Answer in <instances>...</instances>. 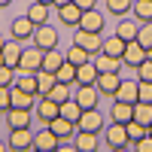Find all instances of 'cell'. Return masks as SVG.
Segmentation results:
<instances>
[{
    "instance_id": "obj_1",
    "label": "cell",
    "mask_w": 152,
    "mask_h": 152,
    "mask_svg": "<svg viewBox=\"0 0 152 152\" xmlns=\"http://www.w3.org/2000/svg\"><path fill=\"white\" fill-rule=\"evenodd\" d=\"M43 52H46V49H40L31 40V49H21V58H18L15 73H37V70H43Z\"/></svg>"
},
{
    "instance_id": "obj_2",
    "label": "cell",
    "mask_w": 152,
    "mask_h": 152,
    "mask_svg": "<svg viewBox=\"0 0 152 152\" xmlns=\"http://www.w3.org/2000/svg\"><path fill=\"white\" fill-rule=\"evenodd\" d=\"M73 43L82 46L85 52L97 55L100 49H104V40H100V34H91V31H82V28H73Z\"/></svg>"
},
{
    "instance_id": "obj_3",
    "label": "cell",
    "mask_w": 152,
    "mask_h": 152,
    "mask_svg": "<svg viewBox=\"0 0 152 152\" xmlns=\"http://www.w3.org/2000/svg\"><path fill=\"white\" fill-rule=\"evenodd\" d=\"M9 149H15V152H31V149H34V134H31V128H9Z\"/></svg>"
},
{
    "instance_id": "obj_4",
    "label": "cell",
    "mask_w": 152,
    "mask_h": 152,
    "mask_svg": "<svg viewBox=\"0 0 152 152\" xmlns=\"http://www.w3.org/2000/svg\"><path fill=\"white\" fill-rule=\"evenodd\" d=\"M104 128V116L97 113V107H91V110H82L79 113V122H76V131H100Z\"/></svg>"
},
{
    "instance_id": "obj_5",
    "label": "cell",
    "mask_w": 152,
    "mask_h": 152,
    "mask_svg": "<svg viewBox=\"0 0 152 152\" xmlns=\"http://www.w3.org/2000/svg\"><path fill=\"white\" fill-rule=\"evenodd\" d=\"M34 43L40 46V49H58V31L52 28V24H37V31H34Z\"/></svg>"
},
{
    "instance_id": "obj_6",
    "label": "cell",
    "mask_w": 152,
    "mask_h": 152,
    "mask_svg": "<svg viewBox=\"0 0 152 152\" xmlns=\"http://www.w3.org/2000/svg\"><path fill=\"white\" fill-rule=\"evenodd\" d=\"M58 113H61V104H55L52 97H40V100H37V107H34V119H40L43 125H49Z\"/></svg>"
},
{
    "instance_id": "obj_7",
    "label": "cell",
    "mask_w": 152,
    "mask_h": 152,
    "mask_svg": "<svg viewBox=\"0 0 152 152\" xmlns=\"http://www.w3.org/2000/svg\"><path fill=\"white\" fill-rule=\"evenodd\" d=\"M34 31H37V24L28 18V15H18V18H12V24H9V34L15 37V40H34Z\"/></svg>"
},
{
    "instance_id": "obj_8",
    "label": "cell",
    "mask_w": 152,
    "mask_h": 152,
    "mask_svg": "<svg viewBox=\"0 0 152 152\" xmlns=\"http://www.w3.org/2000/svg\"><path fill=\"white\" fill-rule=\"evenodd\" d=\"M73 100H76L82 110H91V107H97L100 91H97V85H79V88L73 91Z\"/></svg>"
},
{
    "instance_id": "obj_9",
    "label": "cell",
    "mask_w": 152,
    "mask_h": 152,
    "mask_svg": "<svg viewBox=\"0 0 152 152\" xmlns=\"http://www.w3.org/2000/svg\"><path fill=\"white\" fill-rule=\"evenodd\" d=\"M34 149L37 152H55L58 149V137H55V131L49 125H43V131L34 134Z\"/></svg>"
},
{
    "instance_id": "obj_10",
    "label": "cell",
    "mask_w": 152,
    "mask_h": 152,
    "mask_svg": "<svg viewBox=\"0 0 152 152\" xmlns=\"http://www.w3.org/2000/svg\"><path fill=\"white\" fill-rule=\"evenodd\" d=\"M143 61H146V49H143L140 43H137V40H131L128 46H125V55H122V64H125V67H134V70H137V67L143 64Z\"/></svg>"
},
{
    "instance_id": "obj_11",
    "label": "cell",
    "mask_w": 152,
    "mask_h": 152,
    "mask_svg": "<svg viewBox=\"0 0 152 152\" xmlns=\"http://www.w3.org/2000/svg\"><path fill=\"white\" fill-rule=\"evenodd\" d=\"M119 82H122V76H119V70H107V73H97V91L100 94H107V97H113L116 94V88H119Z\"/></svg>"
},
{
    "instance_id": "obj_12",
    "label": "cell",
    "mask_w": 152,
    "mask_h": 152,
    "mask_svg": "<svg viewBox=\"0 0 152 152\" xmlns=\"http://www.w3.org/2000/svg\"><path fill=\"white\" fill-rule=\"evenodd\" d=\"M125 143H128V128L122 122H113L107 128V149H125Z\"/></svg>"
},
{
    "instance_id": "obj_13",
    "label": "cell",
    "mask_w": 152,
    "mask_h": 152,
    "mask_svg": "<svg viewBox=\"0 0 152 152\" xmlns=\"http://www.w3.org/2000/svg\"><path fill=\"white\" fill-rule=\"evenodd\" d=\"M76 28H82V31H91V34H100V31H104V15L97 12V6H94V9H85Z\"/></svg>"
},
{
    "instance_id": "obj_14",
    "label": "cell",
    "mask_w": 152,
    "mask_h": 152,
    "mask_svg": "<svg viewBox=\"0 0 152 152\" xmlns=\"http://www.w3.org/2000/svg\"><path fill=\"white\" fill-rule=\"evenodd\" d=\"M55 12H58V18H61V24H67V28H76L79 24V18H82V9L73 3H64V6H55Z\"/></svg>"
},
{
    "instance_id": "obj_15",
    "label": "cell",
    "mask_w": 152,
    "mask_h": 152,
    "mask_svg": "<svg viewBox=\"0 0 152 152\" xmlns=\"http://www.w3.org/2000/svg\"><path fill=\"white\" fill-rule=\"evenodd\" d=\"M49 128L55 131L58 140H67V137H73V134H76V122H70L67 116H61V113H58V116L49 122Z\"/></svg>"
},
{
    "instance_id": "obj_16",
    "label": "cell",
    "mask_w": 152,
    "mask_h": 152,
    "mask_svg": "<svg viewBox=\"0 0 152 152\" xmlns=\"http://www.w3.org/2000/svg\"><path fill=\"white\" fill-rule=\"evenodd\" d=\"M31 110H21V107H9L6 110V125L9 128H31Z\"/></svg>"
},
{
    "instance_id": "obj_17",
    "label": "cell",
    "mask_w": 152,
    "mask_h": 152,
    "mask_svg": "<svg viewBox=\"0 0 152 152\" xmlns=\"http://www.w3.org/2000/svg\"><path fill=\"white\" fill-rule=\"evenodd\" d=\"M113 100H125V104H137V79H122Z\"/></svg>"
},
{
    "instance_id": "obj_18",
    "label": "cell",
    "mask_w": 152,
    "mask_h": 152,
    "mask_svg": "<svg viewBox=\"0 0 152 152\" xmlns=\"http://www.w3.org/2000/svg\"><path fill=\"white\" fill-rule=\"evenodd\" d=\"M73 143H76V152H97V149H100L94 131H79V134H73Z\"/></svg>"
},
{
    "instance_id": "obj_19",
    "label": "cell",
    "mask_w": 152,
    "mask_h": 152,
    "mask_svg": "<svg viewBox=\"0 0 152 152\" xmlns=\"http://www.w3.org/2000/svg\"><path fill=\"white\" fill-rule=\"evenodd\" d=\"M91 61H94L97 73H107V70H122V67H125V64H122V58H113V55H107V52L91 55Z\"/></svg>"
},
{
    "instance_id": "obj_20",
    "label": "cell",
    "mask_w": 152,
    "mask_h": 152,
    "mask_svg": "<svg viewBox=\"0 0 152 152\" xmlns=\"http://www.w3.org/2000/svg\"><path fill=\"white\" fill-rule=\"evenodd\" d=\"M137 31H140V21H137V18H122V21L116 24V37H122L125 43L137 40Z\"/></svg>"
},
{
    "instance_id": "obj_21",
    "label": "cell",
    "mask_w": 152,
    "mask_h": 152,
    "mask_svg": "<svg viewBox=\"0 0 152 152\" xmlns=\"http://www.w3.org/2000/svg\"><path fill=\"white\" fill-rule=\"evenodd\" d=\"M97 82V67L94 61H85V64L76 67V85H94Z\"/></svg>"
},
{
    "instance_id": "obj_22",
    "label": "cell",
    "mask_w": 152,
    "mask_h": 152,
    "mask_svg": "<svg viewBox=\"0 0 152 152\" xmlns=\"http://www.w3.org/2000/svg\"><path fill=\"white\" fill-rule=\"evenodd\" d=\"M110 119L113 122H122V125H128L134 119V104H125V100H116L110 110Z\"/></svg>"
},
{
    "instance_id": "obj_23",
    "label": "cell",
    "mask_w": 152,
    "mask_h": 152,
    "mask_svg": "<svg viewBox=\"0 0 152 152\" xmlns=\"http://www.w3.org/2000/svg\"><path fill=\"white\" fill-rule=\"evenodd\" d=\"M21 40H15V37H12V40H6V46L0 49V52H3V61L9 67H18V58H21Z\"/></svg>"
},
{
    "instance_id": "obj_24",
    "label": "cell",
    "mask_w": 152,
    "mask_h": 152,
    "mask_svg": "<svg viewBox=\"0 0 152 152\" xmlns=\"http://www.w3.org/2000/svg\"><path fill=\"white\" fill-rule=\"evenodd\" d=\"M61 64H64V52H61V49H46L43 52V70L55 73Z\"/></svg>"
},
{
    "instance_id": "obj_25",
    "label": "cell",
    "mask_w": 152,
    "mask_h": 152,
    "mask_svg": "<svg viewBox=\"0 0 152 152\" xmlns=\"http://www.w3.org/2000/svg\"><path fill=\"white\" fill-rule=\"evenodd\" d=\"M12 107L34 110V107H37V94H31V91H21V88H15V85H12Z\"/></svg>"
},
{
    "instance_id": "obj_26",
    "label": "cell",
    "mask_w": 152,
    "mask_h": 152,
    "mask_svg": "<svg viewBox=\"0 0 152 152\" xmlns=\"http://www.w3.org/2000/svg\"><path fill=\"white\" fill-rule=\"evenodd\" d=\"M49 9H52V6H46V3H40V0H34V3L28 6V18H31L34 24H46V21H49Z\"/></svg>"
},
{
    "instance_id": "obj_27",
    "label": "cell",
    "mask_w": 152,
    "mask_h": 152,
    "mask_svg": "<svg viewBox=\"0 0 152 152\" xmlns=\"http://www.w3.org/2000/svg\"><path fill=\"white\" fill-rule=\"evenodd\" d=\"M55 73H49V70H37V94L46 97L49 91H52V85H55Z\"/></svg>"
},
{
    "instance_id": "obj_28",
    "label": "cell",
    "mask_w": 152,
    "mask_h": 152,
    "mask_svg": "<svg viewBox=\"0 0 152 152\" xmlns=\"http://www.w3.org/2000/svg\"><path fill=\"white\" fill-rule=\"evenodd\" d=\"M125 46H128V43H125L122 37L113 34V37L104 40V49H100V52H107V55H113V58H122V55H125Z\"/></svg>"
},
{
    "instance_id": "obj_29",
    "label": "cell",
    "mask_w": 152,
    "mask_h": 152,
    "mask_svg": "<svg viewBox=\"0 0 152 152\" xmlns=\"http://www.w3.org/2000/svg\"><path fill=\"white\" fill-rule=\"evenodd\" d=\"M64 61H70V64L79 67V64H85V61H91V52H85L82 46H76V43H73L67 52H64Z\"/></svg>"
},
{
    "instance_id": "obj_30",
    "label": "cell",
    "mask_w": 152,
    "mask_h": 152,
    "mask_svg": "<svg viewBox=\"0 0 152 152\" xmlns=\"http://www.w3.org/2000/svg\"><path fill=\"white\" fill-rule=\"evenodd\" d=\"M15 88H21V91H31L37 94V73H15V82H12ZM40 97V94H37Z\"/></svg>"
},
{
    "instance_id": "obj_31",
    "label": "cell",
    "mask_w": 152,
    "mask_h": 152,
    "mask_svg": "<svg viewBox=\"0 0 152 152\" xmlns=\"http://www.w3.org/2000/svg\"><path fill=\"white\" fill-rule=\"evenodd\" d=\"M55 79H58V82H64V85H76V64L64 61V64L55 70Z\"/></svg>"
},
{
    "instance_id": "obj_32",
    "label": "cell",
    "mask_w": 152,
    "mask_h": 152,
    "mask_svg": "<svg viewBox=\"0 0 152 152\" xmlns=\"http://www.w3.org/2000/svg\"><path fill=\"white\" fill-rule=\"evenodd\" d=\"M131 12L137 21H152V0H134Z\"/></svg>"
},
{
    "instance_id": "obj_33",
    "label": "cell",
    "mask_w": 152,
    "mask_h": 152,
    "mask_svg": "<svg viewBox=\"0 0 152 152\" xmlns=\"http://www.w3.org/2000/svg\"><path fill=\"white\" fill-rule=\"evenodd\" d=\"M46 97H52L55 104H64V100H70V97H73V91H70V85H64V82H55V85H52V91H49Z\"/></svg>"
},
{
    "instance_id": "obj_34",
    "label": "cell",
    "mask_w": 152,
    "mask_h": 152,
    "mask_svg": "<svg viewBox=\"0 0 152 152\" xmlns=\"http://www.w3.org/2000/svg\"><path fill=\"white\" fill-rule=\"evenodd\" d=\"M134 119H137V122H143L146 128H149V125H152V104L137 100V104H134Z\"/></svg>"
},
{
    "instance_id": "obj_35",
    "label": "cell",
    "mask_w": 152,
    "mask_h": 152,
    "mask_svg": "<svg viewBox=\"0 0 152 152\" xmlns=\"http://www.w3.org/2000/svg\"><path fill=\"white\" fill-rule=\"evenodd\" d=\"M79 113H82V107L76 104L73 97H70V100H64V104H61V116H67L70 122H79Z\"/></svg>"
},
{
    "instance_id": "obj_36",
    "label": "cell",
    "mask_w": 152,
    "mask_h": 152,
    "mask_svg": "<svg viewBox=\"0 0 152 152\" xmlns=\"http://www.w3.org/2000/svg\"><path fill=\"white\" fill-rule=\"evenodd\" d=\"M131 6H134V0H107V9L113 15H128Z\"/></svg>"
},
{
    "instance_id": "obj_37",
    "label": "cell",
    "mask_w": 152,
    "mask_h": 152,
    "mask_svg": "<svg viewBox=\"0 0 152 152\" xmlns=\"http://www.w3.org/2000/svg\"><path fill=\"white\" fill-rule=\"evenodd\" d=\"M137 43L143 49L152 46V21H140V31H137Z\"/></svg>"
},
{
    "instance_id": "obj_38",
    "label": "cell",
    "mask_w": 152,
    "mask_h": 152,
    "mask_svg": "<svg viewBox=\"0 0 152 152\" xmlns=\"http://www.w3.org/2000/svg\"><path fill=\"white\" fill-rule=\"evenodd\" d=\"M125 128H128V140H140V137H146V125L137 122V119H131Z\"/></svg>"
},
{
    "instance_id": "obj_39",
    "label": "cell",
    "mask_w": 152,
    "mask_h": 152,
    "mask_svg": "<svg viewBox=\"0 0 152 152\" xmlns=\"http://www.w3.org/2000/svg\"><path fill=\"white\" fill-rule=\"evenodd\" d=\"M137 100H143V104H152V82L137 79Z\"/></svg>"
},
{
    "instance_id": "obj_40",
    "label": "cell",
    "mask_w": 152,
    "mask_h": 152,
    "mask_svg": "<svg viewBox=\"0 0 152 152\" xmlns=\"http://www.w3.org/2000/svg\"><path fill=\"white\" fill-rule=\"evenodd\" d=\"M12 82H15V67H9V64H3V67H0V85H6V88H12Z\"/></svg>"
},
{
    "instance_id": "obj_41",
    "label": "cell",
    "mask_w": 152,
    "mask_h": 152,
    "mask_svg": "<svg viewBox=\"0 0 152 152\" xmlns=\"http://www.w3.org/2000/svg\"><path fill=\"white\" fill-rule=\"evenodd\" d=\"M9 107H12V88L0 85V113H6Z\"/></svg>"
},
{
    "instance_id": "obj_42",
    "label": "cell",
    "mask_w": 152,
    "mask_h": 152,
    "mask_svg": "<svg viewBox=\"0 0 152 152\" xmlns=\"http://www.w3.org/2000/svg\"><path fill=\"white\" fill-rule=\"evenodd\" d=\"M137 79H146V82H152V58H146L140 67H137Z\"/></svg>"
},
{
    "instance_id": "obj_43",
    "label": "cell",
    "mask_w": 152,
    "mask_h": 152,
    "mask_svg": "<svg viewBox=\"0 0 152 152\" xmlns=\"http://www.w3.org/2000/svg\"><path fill=\"white\" fill-rule=\"evenodd\" d=\"M134 152H152V137H140V140H134Z\"/></svg>"
},
{
    "instance_id": "obj_44",
    "label": "cell",
    "mask_w": 152,
    "mask_h": 152,
    "mask_svg": "<svg viewBox=\"0 0 152 152\" xmlns=\"http://www.w3.org/2000/svg\"><path fill=\"white\" fill-rule=\"evenodd\" d=\"M73 3L79 6L82 12H85V9H94V6H97V0H73Z\"/></svg>"
},
{
    "instance_id": "obj_45",
    "label": "cell",
    "mask_w": 152,
    "mask_h": 152,
    "mask_svg": "<svg viewBox=\"0 0 152 152\" xmlns=\"http://www.w3.org/2000/svg\"><path fill=\"white\" fill-rule=\"evenodd\" d=\"M6 149H9V140H6V143H3V140H0V152H6Z\"/></svg>"
},
{
    "instance_id": "obj_46",
    "label": "cell",
    "mask_w": 152,
    "mask_h": 152,
    "mask_svg": "<svg viewBox=\"0 0 152 152\" xmlns=\"http://www.w3.org/2000/svg\"><path fill=\"white\" fill-rule=\"evenodd\" d=\"M9 3H12V0H0V9H6V6H9Z\"/></svg>"
},
{
    "instance_id": "obj_47",
    "label": "cell",
    "mask_w": 152,
    "mask_h": 152,
    "mask_svg": "<svg viewBox=\"0 0 152 152\" xmlns=\"http://www.w3.org/2000/svg\"><path fill=\"white\" fill-rule=\"evenodd\" d=\"M3 46H6V37H3V34H0V49H3Z\"/></svg>"
},
{
    "instance_id": "obj_48",
    "label": "cell",
    "mask_w": 152,
    "mask_h": 152,
    "mask_svg": "<svg viewBox=\"0 0 152 152\" xmlns=\"http://www.w3.org/2000/svg\"><path fill=\"white\" fill-rule=\"evenodd\" d=\"M64 3H70V0H55V6H64Z\"/></svg>"
},
{
    "instance_id": "obj_49",
    "label": "cell",
    "mask_w": 152,
    "mask_h": 152,
    "mask_svg": "<svg viewBox=\"0 0 152 152\" xmlns=\"http://www.w3.org/2000/svg\"><path fill=\"white\" fill-rule=\"evenodd\" d=\"M40 3H46V6H55V0H40Z\"/></svg>"
},
{
    "instance_id": "obj_50",
    "label": "cell",
    "mask_w": 152,
    "mask_h": 152,
    "mask_svg": "<svg viewBox=\"0 0 152 152\" xmlns=\"http://www.w3.org/2000/svg\"><path fill=\"white\" fill-rule=\"evenodd\" d=\"M146 58H152V46H149V49H146Z\"/></svg>"
},
{
    "instance_id": "obj_51",
    "label": "cell",
    "mask_w": 152,
    "mask_h": 152,
    "mask_svg": "<svg viewBox=\"0 0 152 152\" xmlns=\"http://www.w3.org/2000/svg\"><path fill=\"white\" fill-rule=\"evenodd\" d=\"M3 64H6V61H3V52H0V67H3Z\"/></svg>"
},
{
    "instance_id": "obj_52",
    "label": "cell",
    "mask_w": 152,
    "mask_h": 152,
    "mask_svg": "<svg viewBox=\"0 0 152 152\" xmlns=\"http://www.w3.org/2000/svg\"><path fill=\"white\" fill-rule=\"evenodd\" d=\"M146 134H149V137H152V125H149V128H146Z\"/></svg>"
}]
</instances>
